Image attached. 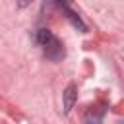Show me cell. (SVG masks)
Returning <instances> with one entry per match:
<instances>
[{
  "instance_id": "cell-1",
  "label": "cell",
  "mask_w": 124,
  "mask_h": 124,
  "mask_svg": "<svg viewBox=\"0 0 124 124\" xmlns=\"http://www.w3.org/2000/svg\"><path fill=\"white\" fill-rule=\"evenodd\" d=\"M45 54H46V58H50V60H60V58L64 56V46H62V43H60L56 37H52V39L45 45Z\"/></svg>"
},
{
  "instance_id": "cell-3",
  "label": "cell",
  "mask_w": 124,
  "mask_h": 124,
  "mask_svg": "<svg viewBox=\"0 0 124 124\" xmlns=\"http://www.w3.org/2000/svg\"><path fill=\"white\" fill-rule=\"evenodd\" d=\"M52 37H54V35H52L48 29H39V31H37V43H39L41 46H45Z\"/></svg>"
},
{
  "instance_id": "cell-4",
  "label": "cell",
  "mask_w": 124,
  "mask_h": 124,
  "mask_svg": "<svg viewBox=\"0 0 124 124\" xmlns=\"http://www.w3.org/2000/svg\"><path fill=\"white\" fill-rule=\"evenodd\" d=\"M64 8H66V6H64ZM66 10H68V8H66ZM68 17H70V19H72V23H74V25H76V27H79V29H81V31H85V25H83V23H81V19H79V17H78V16H76V14H74V12H70V10H68Z\"/></svg>"
},
{
  "instance_id": "cell-2",
  "label": "cell",
  "mask_w": 124,
  "mask_h": 124,
  "mask_svg": "<svg viewBox=\"0 0 124 124\" xmlns=\"http://www.w3.org/2000/svg\"><path fill=\"white\" fill-rule=\"evenodd\" d=\"M76 99H78L76 85H68V87H66V91H64V110H66V112H70V110H72V107H74Z\"/></svg>"
}]
</instances>
